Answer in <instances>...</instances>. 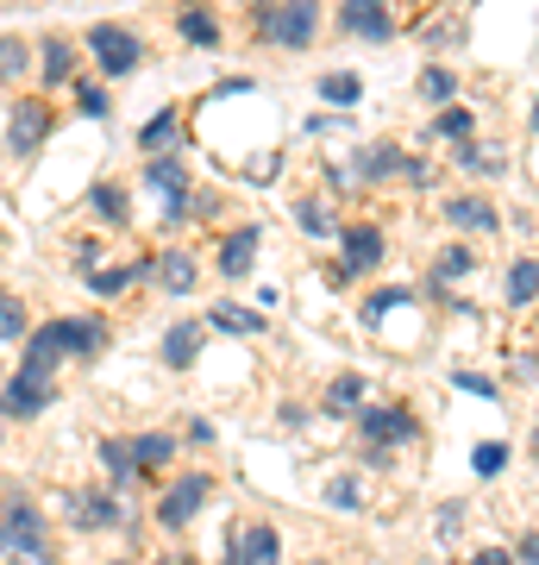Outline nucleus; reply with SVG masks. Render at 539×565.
Here are the masks:
<instances>
[{
    "label": "nucleus",
    "mask_w": 539,
    "mask_h": 565,
    "mask_svg": "<svg viewBox=\"0 0 539 565\" xmlns=\"http://www.w3.org/2000/svg\"><path fill=\"white\" fill-rule=\"evenodd\" d=\"M139 277H144L139 264H126V270H100V277L88 282V289H95V296H120L126 282H139Z\"/></svg>",
    "instance_id": "nucleus-25"
},
{
    "label": "nucleus",
    "mask_w": 539,
    "mask_h": 565,
    "mask_svg": "<svg viewBox=\"0 0 539 565\" xmlns=\"http://www.w3.org/2000/svg\"><path fill=\"white\" fill-rule=\"evenodd\" d=\"M69 57H76V51H69V39H44V82H51V88H57V82H69Z\"/></svg>",
    "instance_id": "nucleus-22"
},
{
    "label": "nucleus",
    "mask_w": 539,
    "mask_h": 565,
    "mask_svg": "<svg viewBox=\"0 0 539 565\" xmlns=\"http://www.w3.org/2000/svg\"><path fill=\"white\" fill-rule=\"evenodd\" d=\"M88 202H95L100 221H126V195H120V189H107V182H100V189L88 195Z\"/></svg>",
    "instance_id": "nucleus-26"
},
{
    "label": "nucleus",
    "mask_w": 539,
    "mask_h": 565,
    "mask_svg": "<svg viewBox=\"0 0 539 565\" xmlns=\"http://www.w3.org/2000/svg\"><path fill=\"white\" fill-rule=\"evenodd\" d=\"M170 452H176V440H170V434H144V440L132 446V471H139V465H144V471H158Z\"/></svg>",
    "instance_id": "nucleus-18"
},
{
    "label": "nucleus",
    "mask_w": 539,
    "mask_h": 565,
    "mask_svg": "<svg viewBox=\"0 0 539 565\" xmlns=\"http://www.w3.org/2000/svg\"><path fill=\"white\" fill-rule=\"evenodd\" d=\"M76 107L100 120V114H107V95H100V88H82V82H76Z\"/></svg>",
    "instance_id": "nucleus-36"
},
{
    "label": "nucleus",
    "mask_w": 539,
    "mask_h": 565,
    "mask_svg": "<svg viewBox=\"0 0 539 565\" xmlns=\"http://www.w3.org/2000/svg\"><path fill=\"white\" fill-rule=\"evenodd\" d=\"M464 270H471V252H464V245L440 252V277H464Z\"/></svg>",
    "instance_id": "nucleus-35"
},
{
    "label": "nucleus",
    "mask_w": 539,
    "mask_h": 565,
    "mask_svg": "<svg viewBox=\"0 0 539 565\" xmlns=\"http://www.w3.org/2000/svg\"><path fill=\"white\" fill-rule=\"evenodd\" d=\"M345 277H358V270H377L382 264V233L377 226H345Z\"/></svg>",
    "instance_id": "nucleus-6"
},
{
    "label": "nucleus",
    "mask_w": 539,
    "mask_h": 565,
    "mask_svg": "<svg viewBox=\"0 0 539 565\" xmlns=\"http://www.w3.org/2000/svg\"><path fill=\"white\" fill-rule=\"evenodd\" d=\"M144 182H151L163 202H170V214H176L182 195H188V170H182V158H158L151 170H144Z\"/></svg>",
    "instance_id": "nucleus-10"
},
{
    "label": "nucleus",
    "mask_w": 539,
    "mask_h": 565,
    "mask_svg": "<svg viewBox=\"0 0 539 565\" xmlns=\"http://www.w3.org/2000/svg\"><path fill=\"white\" fill-rule=\"evenodd\" d=\"M44 132H51V107H44V102H20V107H13V132H7L13 151H32Z\"/></svg>",
    "instance_id": "nucleus-8"
},
{
    "label": "nucleus",
    "mask_w": 539,
    "mask_h": 565,
    "mask_svg": "<svg viewBox=\"0 0 539 565\" xmlns=\"http://www.w3.org/2000/svg\"><path fill=\"white\" fill-rule=\"evenodd\" d=\"M471 565H515V559H508V553H477Z\"/></svg>",
    "instance_id": "nucleus-40"
},
{
    "label": "nucleus",
    "mask_w": 539,
    "mask_h": 565,
    "mask_svg": "<svg viewBox=\"0 0 539 565\" xmlns=\"http://www.w3.org/2000/svg\"><path fill=\"white\" fill-rule=\"evenodd\" d=\"M358 403H364V377H352V371H345V377H333V390H326V408H333V415H352Z\"/></svg>",
    "instance_id": "nucleus-19"
},
{
    "label": "nucleus",
    "mask_w": 539,
    "mask_h": 565,
    "mask_svg": "<svg viewBox=\"0 0 539 565\" xmlns=\"http://www.w3.org/2000/svg\"><path fill=\"white\" fill-rule=\"evenodd\" d=\"M533 296H539V264L520 258L515 270H508V302H533Z\"/></svg>",
    "instance_id": "nucleus-21"
},
{
    "label": "nucleus",
    "mask_w": 539,
    "mask_h": 565,
    "mask_svg": "<svg viewBox=\"0 0 539 565\" xmlns=\"http://www.w3.org/2000/svg\"><path fill=\"white\" fill-rule=\"evenodd\" d=\"M364 440L370 446L414 440V415H408V408H364Z\"/></svg>",
    "instance_id": "nucleus-5"
},
{
    "label": "nucleus",
    "mask_w": 539,
    "mask_h": 565,
    "mask_svg": "<svg viewBox=\"0 0 539 565\" xmlns=\"http://www.w3.org/2000/svg\"><path fill=\"white\" fill-rule=\"evenodd\" d=\"M176 25H182V39L201 44V51H214V44H220V25H214V13H207V7H182Z\"/></svg>",
    "instance_id": "nucleus-15"
},
{
    "label": "nucleus",
    "mask_w": 539,
    "mask_h": 565,
    "mask_svg": "<svg viewBox=\"0 0 539 565\" xmlns=\"http://www.w3.org/2000/svg\"><path fill=\"white\" fill-rule=\"evenodd\" d=\"M251 258H258V233H251V226H245V233H233V239L220 245V270H226V277H245V270H251Z\"/></svg>",
    "instance_id": "nucleus-16"
},
{
    "label": "nucleus",
    "mask_w": 539,
    "mask_h": 565,
    "mask_svg": "<svg viewBox=\"0 0 539 565\" xmlns=\"http://www.w3.org/2000/svg\"><path fill=\"white\" fill-rule=\"evenodd\" d=\"M158 565H188V553H163V559Z\"/></svg>",
    "instance_id": "nucleus-41"
},
{
    "label": "nucleus",
    "mask_w": 539,
    "mask_h": 565,
    "mask_svg": "<svg viewBox=\"0 0 539 565\" xmlns=\"http://www.w3.org/2000/svg\"><path fill=\"white\" fill-rule=\"evenodd\" d=\"M88 51H95L100 76H132V63H139V39L120 32V25H95L88 32Z\"/></svg>",
    "instance_id": "nucleus-3"
},
{
    "label": "nucleus",
    "mask_w": 539,
    "mask_h": 565,
    "mask_svg": "<svg viewBox=\"0 0 539 565\" xmlns=\"http://www.w3.org/2000/svg\"><path fill=\"white\" fill-rule=\"evenodd\" d=\"M301 226H308V233H320V239L333 233V221H326V207H320V202H301Z\"/></svg>",
    "instance_id": "nucleus-34"
},
{
    "label": "nucleus",
    "mask_w": 539,
    "mask_h": 565,
    "mask_svg": "<svg viewBox=\"0 0 539 565\" xmlns=\"http://www.w3.org/2000/svg\"><path fill=\"white\" fill-rule=\"evenodd\" d=\"M195 352H201V327L195 321H176V327H170V340H163V359H170V364H195Z\"/></svg>",
    "instance_id": "nucleus-17"
},
{
    "label": "nucleus",
    "mask_w": 539,
    "mask_h": 565,
    "mask_svg": "<svg viewBox=\"0 0 539 565\" xmlns=\"http://www.w3.org/2000/svg\"><path fill=\"white\" fill-rule=\"evenodd\" d=\"M100 465H107V478H114V490H120V484H132V452H126L120 440H107V446H100Z\"/></svg>",
    "instance_id": "nucleus-23"
},
{
    "label": "nucleus",
    "mask_w": 539,
    "mask_h": 565,
    "mask_svg": "<svg viewBox=\"0 0 539 565\" xmlns=\"http://www.w3.org/2000/svg\"><path fill=\"white\" fill-rule=\"evenodd\" d=\"M326 497H333V503H339V509H358V503H364V497H358V484H352V478H339V484L326 490Z\"/></svg>",
    "instance_id": "nucleus-37"
},
{
    "label": "nucleus",
    "mask_w": 539,
    "mask_h": 565,
    "mask_svg": "<svg viewBox=\"0 0 539 565\" xmlns=\"http://www.w3.org/2000/svg\"><path fill=\"white\" fill-rule=\"evenodd\" d=\"M496 151H477V145H464V170H496Z\"/></svg>",
    "instance_id": "nucleus-38"
},
{
    "label": "nucleus",
    "mask_w": 539,
    "mask_h": 565,
    "mask_svg": "<svg viewBox=\"0 0 539 565\" xmlns=\"http://www.w3.org/2000/svg\"><path fill=\"white\" fill-rule=\"evenodd\" d=\"M258 25H263V39L282 44V51H308L320 32V0H263Z\"/></svg>",
    "instance_id": "nucleus-2"
},
{
    "label": "nucleus",
    "mask_w": 539,
    "mask_h": 565,
    "mask_svg": "<svg viewBox=\"0 0 539 565\" xmlns=\"http://www.w3.org/2000/svg\"><path fill=\"white\" fill-rule=\"evenodd\" d=\"M0 553L13 565H51V546H44V522H39V509L25 503L20 490L0 503Z\"/></svg>",
    "instance_id": "nucleus-1"
},
{
    "label": "nucleus",
    "mask_w": 539,
    "mask_h": 565,
    "mask_svg": "<svg viewBox=\"0 0 539 565\" xmlns=\"http://www.w3.org/2000/svg\"><path fill=\"white\" fill-rule=\"evenodd\" d=\"M233 546H239V565H277V527H245L233 534Z\"/></svg>",
    "instance_id": "nucleus-13"
},
{
    "label": "nucleus",
    "mask_w": 539,
    "mask_h": 565,
    "mask_svg": "<svg viewBox=\"0 0 539 565\" xmlns=\"http://www.w3.org/2000/svg\"><path fill=\"white\" fill-rule=\"evenodd\" d=\"M408 302V289H382V296H370V308H364V315H370V321H382V315H389V308H401Z\"/></svg>",
    "instance_id": "nucleus-33"
},
{
    "label": "nucleus",
    "mask_w": 539,
    "mask_h": 565,
    "mask_svg": "<svg viewBox=\"0 0 539 565\" xmlns=\"http://www.w3.org/2000/svg\"><path fill=\"white\" fill-rule=\"evenodd\" d=\"M207 321L226 327V333H263V315H251V308H233V302H220Z\"/></svg>",
    "instance_id": "nucleus-20"
},
{
    "label": "nucleus",
    "mask_w": 539,
    "mask_h": 565,
    "mask_svg": "<svg viewBox=\"0 0 539 565\" xmlns=\"http://www.w3.org/2000/svg\"><path fill=\"white\" fill-rule=\"evenodd\" d=\"M151 270H158V289H170V296H188L195 289V264L182 258V252H163Z\"/></svg>",
    "instance_id": "nucleus-14"
},
{
    "label": "nucleus",
    "mask_w": 539,
    "mask_h": 565,
    "mask_svg": "<svg viewBox=\"0 0 539 565\" xmlns=\"http://www.w3.org/2000/svg\"><path fill=\"white\" fill-rule=\"evenodd\" d=\"M445 221L452 226H464V233H496V207L489 202H477V195H459V202H445Z\"/></svg>",
    "instance_id": "nucleus-12"
},
{
    "label": "nucleus",
    "mask_w": 539,
    "mask_h": 565,
    "mask_svg": "<svg viewBox=\"0 0 539 565\" xmlns=\"http://www.w3.org/2000/svg\"><path fill=\"white\" fill-rule=\"evenodd\" d=\"M533 132H539V102H533Z\"/></svg>",
    "instance_id": "nucleus-42"
},
{
    "label": "nucleus",
    "mask_w": 539,
    "mask_h": 565,
    "mask_svg": "<svg viewBox=\"0 0 539 565\" xmlns=\"http://www.w3.org/2000/svg\"><path fill=\"white\" fill-rule=\"evenodd\" d=\"M471 465H477V478H496L502 465H508V452H502V446H477V459Z\"/></svg>",
    "instance_id": "nucleus-32"
},
{
    "label": "nucleus",
    "mask_w": 539,
    "mask_h": 565,
    "mask_svg": "<svg viewBox=\"0 0 539 565\" xmlns=\"http://www.w3.org/2000/svg\"><path fill=\"white\" fill-rule=\"evenodd\" d=\"M471 126H477V120H471V114H464V107H445V114H440V120H433V132H440V139H471Z\"/></svg>",
    "instance_id": "nucleus-24"
},
{
    "label": "nucleus",
    "mask_w": 539,
    "mask_h": 565,
    "mask_svg": "<svg viewBox=\"0 0 539 565\" xmlns=\"http://www.w3.org/2000/svg\"><path fill=\"white\" fill-rule=\"evenodd\" d=\"M533 452H539V427H533Z\"/></svg>",
    "instance_id": "nucleus-43"
},
{
    "label": "nucleus",
    "mask_w": 539,
    "mask_h": 565,
    "mask_svg": "<svg viewBox=\"0 0 539 565\" xmlns=\"http://www.w3.org/2000/svg\"><path fill=\"white\" fill-rule=\"evenodd\" d=\"M20 70H25V44L20 39H0V76L13 82Z\"/></svg>",
    "instance_id": "nucleus-30"
},
{
    "label": "nucleus",
    "mask_w": 539,
    "mask_h": 565,
    "mask_svg": "<svg viewBox=\"0 0 539 565\" xmlns=\"http://www.w3.org/2000/svg\"><path fill=\"white\" fill-rule=\"evenodd\" d=\"M320 95H326V102H358V76H326V82H320Z\"/></svg>",
    "instance_id": "nucleus-29"
},
{
    "label": "nucleus",
    "mask_w": 539,
    "mask_h": 565,
    "mask_svg": "<svg viewBox=\"0 0 539 565\" xmlns=\"http://www.w3.org/2000/svg\"><path fill=\"white\" fill-rule=\"evenodd\" d=\"M452 88H459L452 70H427V76H420V95H427V102H452Z\"/></svg>",
    "instance_id": "nucleus-28"
},
{
    "label": "nucleus",
    "mask_w": 539,
    "mask_h": 565,
    "mask_svg": "<svg viewBox=\"0 0 539 565\" xmlns=\"http://www.w3.org/2000/svg\"><path fill=\"white\" fill-rule=\"evenodd\" d=\"M520 559H527V565H539V534H527V541H520Z\"/></svg>",
    "instance_id": "nucleus-39"
},
{
    "label": "nucleus",
    "mask_w": 539,
    "mask_h": 565,
    "mask_svg": "<svg viewBox=\"0 0 539 565\" xmlns=\"http://www.w3.org/2000/svg\"><path fill=\"white\" fill-rule=\"evenodd\" d=\"M20 333H25L20 302H7V296H0V340H20Z\"/></svg>",
    "instance_id": "nucleus-31"
},
{
    "label": "nucleus",
    "mask_w": 539,
    "mask_h": 565,
    "mask_svg": "<svg viewBox=\"0 0 539 565\" xmlns=\"http://www.w3.org/2000/svg\"><path fill=\"white\" fill-rule=\"evenodd\" d=\"M339 20H345V32H358V39H389V0H345Z\"/></svg>",
    "instance_id": "nucleus-7"
},
{
    "label": "nucleus",
    "mask_w": 539,
    "mask_h": 565,
    "mask_svg": "<svg viewBox=\"0 0 539 565\" xmlns=\"http://www.w3.org/2000/svg\"><path fill=\"white\" fill-rule=\"evenodd\" d=\"M139 139H144V151H163V145H170V139H176V114H158V120H151V126H144V132H139Z\"/></svg>",
    "instance_id": "nucleus-27"
},
{
    "label": "nucleus",
    "mask_w": 539,
    "mask_h": 565,
    "mask_svg": "<svg viewBox=\"0 0 539 565\" xmlns=\"http://www.w3.org/2000/svg\"><path fill=\"white\" fill-rule=\"evenodd\" d=\"M69 515H76L82 527H120L126 522V503H114L107 490H88V497H76V503H69Z\"/></svg>",
    "instance_id": "nucleus-9"
},
{
    "label": "nucleus",
    "mask_w": 539,
    "mask_h": 565,
    "mask_svg": "<svg viewBox=\"0 0 539 565\" xmlns=\"http://www.w3.org/2000/svg\"><path fill=\"white\" fill-rule=\"evenodd\" d=\"M201 503H207V478L195 471V478H182V484H170V490H163V503H158V522L170 527V534H176V527L188 522V515H195Z\"/></svg>",
    "instance_id": "nucleus-4"
},
{
    "label": "nucleus",
    "mask_w": 539,
    "mask_h": 565,
    "mask_svg": "<svg viewBox=\"0 0 539 565\" xmlns=\"http://www.w3.org/2000/svg\"><path fill=\"white\" fill-rule=\"evenodd\" d=\"M44 403H51V377L20 371V377H13V390H7V415H39Z\"/></svg>",
    "instance_id": "nucleus-11"
}]
</instances>
